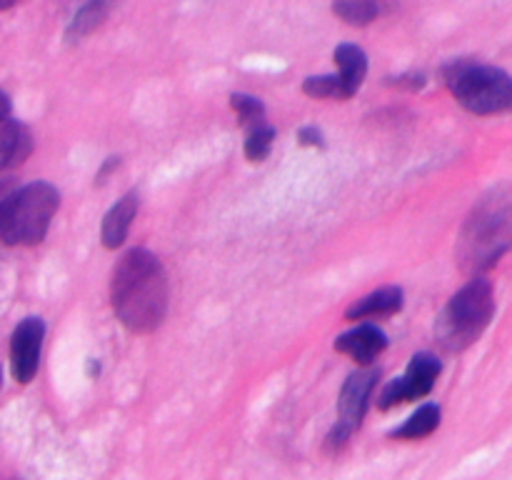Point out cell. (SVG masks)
Wrapping results in <instances>:
<instances>
[{
	"mask_svg": "<svg viewBox=\"0 0 512 480\" xmlns=\"http://www.w3.org/2000/svg\"><path fill=\"white\" fill-rule=\"evenodd\" d=\"M45 323L40 318H25L10 338V368L18 383H30L38 373L43 350Z\"/></svg>",
	"mask_w": 512,
	"mask_h": 480,
	"instance_id": "52a82bcc",
	"label": "cell"
},
{
	"mask_svg": "<svg viewBox=\"0 0 512 480\" xmlns=\"http://www.w3.org/2000/svg\"><path fill=\"white\" fill-rule=\"evenodd\" d=\"M303 93L310 95V98L345 100V90L338 75H315V78H308L303 83Z\"/></svg>",
	"mask_w": 512,
	"mask_h": 480,
	"instance_id": "d6986e66",
	"label": "cell"
},
{
	"mask_svg": "<svg viewBox=\"0 0 512 480\" xmlns=\"http://www.w3.org/2000/svg\"><path fill=\"white\" fill-rule=\"evenodd\" d=\"M333 10L348 25H368L378 18L380 0H335Z\"/></svg>",
	"mask_w": 512,
	"mask_h": 480,
	"instance_id": "2e32d148",
	"label": "cell"
},
{
	"mask_svg": "<svg viewBox=\"0 0 512 480\" xmlns=\"http://www.w3.org/2000/svg\"><path fill=\"white\" fill-rule=\"evenodd\" d=\"M8 113H10V100H8V95L0 93V120L8 118Z\"/></svg>",
	"mask_w": 512,
	"mask_h": 480,
	"instance_id": "44dd1931",
	"label": "cell"
},
{
	"mask_svg": "<svg viewBox=\"0 0 512 480\" xmlns=\"http://www.w3.org/2000/svg\"><path fill=\"white\" fill-rule=\"evenodd\" d=\"M440 370H443V365H440L438 358H433V355H428V353H418L413 360H410V365H408V370H405L403 378H395L393 383L385 385V390L380 393L378 408L390 410L393 405L425 398V395L433 390Z\"/></svg>",
	"mask_w": 512,
	"mask_h": 480,
	"instance_id": "8992f818",
	"label": "cell"
},
{
	"mask_svg": "<svg viewBox=\"0 0 512 480\" xmlns=\"http://www.w3.org/2000/svg\"><path fill=\"white\" fill-rule=\"evenodd\" d=\"M15 3H18V0H0V10L10 8V5H15Z\"/></svg>",
	"mask_w": 512,
	"mask_h": 480,
	"instance_id": "7402d4cb",
	"label": "cell"
},
{
	"mask_svg": "<svg viewBox=\"0 0 512 480\" xmlns=\"http://www.w3.org/2000/svg\"><path fill=\"white\" fill-rule=\"evenodd\" d=\"M135 213H138V195L135 193L123 195V198H120L118 203H115L113 208L105 213L103 230H100L105 248L113 250V248H120V245L125 243L130 225H133V220H135Z\"/></svg>",
	"mask_w": 512,
	"mask_h": 480,
	"instance_id": "30bf717a",
	"label": "cell"
},
{
	"mask_svg": "<svg viewBox=\"0 0 512 480\" xmlns=\"http://www.w3.org/2000/svg\"><path fill=\"white\" fill-rule=\"evenodd\" d=\"M495 313V293L490 280L475 278L450 298L438 320V338L443 348L465 350L483 335Z\"/></svg>",
	"mask_w": 512,
	"mask_h": 480,
	"instance_id": "3957f363",
	"label": "cell"
},
{
	"mask_svg": "<svg viewBox=\"0 0 512 480\" xmlns=\"http://www.w3.org/2000/svg\"><path fill=\"white\" fill-rule=\"evenodd\" d=\"M438 425H440V408L438 405L428 403V405H423L418 413H413V418L405 420V423L395 430L393 438H405V440L425 438V435L433 433Z\"/></svg>",
	"mask_w": 512,
	"mask_h": 480,
	"instance_id": "9a60e30c",
	"label": "cell"
},
{
	"mask_svg": "<svg viewBox=\"0 0 512 480\" xmlns=\"http://www.w3.org/2000/svg\"><path fill=\"white\" fill-rule=\"evenodd\" d=\"M445 78L458 103L470 113L493 115L512 105V80L505 70L463 60L450 65Z\"/></svg>",
	"mask_w": 512,
	"mask_h": 480,
	"instance_id": "5b68a950",
	"label": "cell"
},
{
	"mask_svg": "<svg viewBox=\"0 0 512 480\" xmlns=\"http://www.w3.org/2000/svg\"><path fill=\"white\" fill-rule=\"evenodd\" d=\"M30 150H33V138H30L28 128L20 125L18 120H0V173L23 163Z\"/></svg>",
	"mask_w": 512,
	"mask_h": 480,
	"instance_id": "8fae6325",
	"label": "cell"
},
{
	"mask_svg": "<svg viewBox=\"0 0 512 480\" xmlns=\"http://www.w3.org/2000/svg\"><path fill=\"white\" fill-rule=\"evenodd\" d=\"M403 308V290L400 288H380L375 293L365 295V298L355 300L350 305L345 318L348 320H363V318H378V315H393Z\"/></svg>",
	"mask_w": 512,
	"mask_h": 480,
	"instance_id": "7c38bea8",
	"label": "cell"
},
{
	"mask_svg": "<svg viewBox=\"0 0 512 480\" xmlns=\"http://www.w3.org/2000/svg\"><path fill=\"white\" fill-rule=\"evenodd\" d=\"M60 205L50 183H30L0 198V240L8 245H38L48 233Z\"/></svg>",
	"mask_w": 512,
	"mask_h": 480,
	"instance_id": "7a4b0ae2",
	"label": "cell"
},
{
	"mask_svg": "<svg viewBox=\"0 0 512 480\" xmlns=\"http://www.w3.org/2000/svg\"><path fill=\"white\" fill-rule=\"evenodd\" d=\"M378 370H360L353 373L343 385V393H340V423L338 430H343L345 435L353 433L355 428L363 420L365 410H368L370 393H373L375 383H378Z\"/></svg>",
	"mask_w": 512,
	"mask_h": 480,
	"instance_id": "ba28073f",
	"label": "cell"
},
{
	"mask_svg": "<svg viewBox=\"0 0 512 480\" xmlns=\"http://www.w3.org/2000/svg\"><path fill=\"white\" fill-rule=\"evenodd\" d=\"M110 303L133 333L158 328L168 310V280L160 260L140 248L125 253L110 280Z\"/></svg>",
	"mask_w": 512,
	"mask_h": 480,
	"instance_id": "6da1fadb",
	"label": "cell"
},
{
	"mask_svg": "<svg viewBox=\"0 0 512 480\" xmlns=\"http://www.w3.org/2000/svg\"><path fill=\"white\" fill-rule=\"evenodd\" d=\"M230 105L235 108V113H238L240 123L243 125L255 128V125L265 123V105L260 103L258 98H253V95H243V93L230 95Z\"/></svg>",
	"mask_w": 512,
	"mask_h": 480,
	"instance_id": "ac0fdd59",
	"label": "cell"
},
{
	"mask_svg": "<svg viewBox=\"0 0 512 480\" xmlns=\"http://www.w3.org/2000/svg\"><path fill=\"white\" fill-rule=\"evenodd\" d=\"M335 63H338V78L343 83L345 98H353L360 85H363L365 73H368V58H365L358 45L345 43L338 45V50H335Z\"/></svg>",
	"mask_w": 512,
	"mask_h": 480,
	"instance_id": "4fadbf2b",
	"label": "cell"
},
{
	"mask_svg": "<svg viewBox=\"0 0 512 480\" xmlns=\"http://www.w3.org/2000/svg\"><path fill=\"white\" fill-rule=\"evenodd\" d=\"M510 203L508 195L493 193L485 200L465 225L463 243H460V258L468 270L490 268L500 255L508 250L510 243Z\"/></svg>",
	"mask_w": 512,
	"mask_h": 480,
	"instance_id": "277c9868",
	"label": "cell"
},
{
	"mask_svg": "<svg viewBox=\"0 0 512 480\" xmlns=\"http://www.w3.org/2000/svg\"><path fill=\"white\" fill-rule=\"evenodd\" d=\"M300 143L323 145V135H320V130H315V128H305V130H300Z\"/></svg>",
	"mask_w": 512,
	"mask_h": 480,
	"instance_id": "ffe728a7",
	"label": "cell"
},
{
	"mask_svg": "<svg viewBox=\"0 0 512 480\" xmlns=\"http://www.w3.org/2000/svg\"><path fill=\"white\" fill-rule=\"evenodd\" d=\"M113 8L115 0H88V3L75 13L73 23H70L68 28V40H80L85 38V35L93 33V30H98Z\"/></svg>",
	"mask_w": 512,
	"mask_h": 480,
	"instance_id": "5bb4252c",
	"label": "cell"
},
{
	"mask_svg": "<svg viewBox=\"0 0 512 480\" xmlns=\"http://www.w3.org/2000/svg\"><path fill=\"white\" fill-rule=\"evenodd\" d=\"M335 348L338 353L350 355L358 363H373L385 348H388V338L380 328L375 325H360V328L350 330V333H343L338 340H335Z\"/></svg>",
	"mask_w": 512,
	"mask_h": 480,
	"instance_id": "9c48e42d",
	"label": "cell"
},
{
	"mask_svg": "<svg viewBox=\"0 0 512 480\" xmlns=\"http://www.w3.org/2000/svg\"><path fill=\"white\" fill-rule=\"evenodd\" d=\"M273 140H275V130L270 125L260 123L255 128H250L248 140H245V158L250 163H260V160L268 158L270 148H273Z\"/></svg>",
	"mask_w": 512,
	"mask_h": 480,
	"instance_id": "e0dca14e",
	"label": "cell"
}]
</instances>
